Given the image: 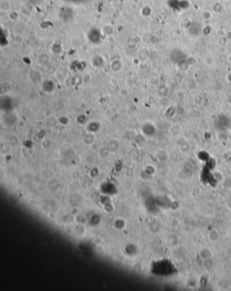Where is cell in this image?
<instances>
[{
	"label": "cell",
	"mask_w": 231,
	"mask_h": 291,
	"mask_svg": "<svg viewBox=\"0 0 231 291\" xmlns=\"http://www.w3.org/2000/svg\"><path fill=\"white\" fill-rule=\"evenodd\" d=\"M210 252L209 250H203L201 252V257L203 258H208V257H210Z\"/></svg>",
	"instance_id": "obj_1"
}]
</instances>
